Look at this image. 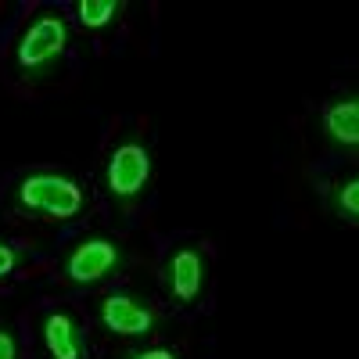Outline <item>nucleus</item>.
Listing matches in <instances>:
<instances>
[{
    "instance_id": "nucleus-1",
    "label": "nucleus",
    "mask_w": 359,
    "mask_h": 359,
    "mask_svg": "<svg viewBox=\"0 0 359 359\" xmlns=\"http://www.w3.org/2000/svg\"><path fill=\"white\" fill-rule=\"evenodd\" d=\"M22 201L29 208H43L50 216H72L79 208V187L62 176H33L22 184Z\"/></svg>"
},
{
    "instance_id": "nucleus-2",
    "label": "nucleus",
    "mask_w": 359,
    "mask_h": 359,
    "mask_svg": "<svg viewBox=\"0 0 359 359\" xmlns=\"http://www.w3.org/2000/svg\"><path fill=\"white\" fill-rule=\"evenodd\" d=\"M62 47H65V25L57 18H43L25 33V40L18 47V57H22V65H43Z\"/></svg>"
},
{
    "instance_id": "nucleus-3",
    "label": "nucleus",
    "mask_w": 359,
    "mask_h": 359,
    "mask_svg": "<svg viewBox=\"0 0 359 359\" xmlns=\"http://www.w3.org/2000/svg\"><path fill=\"white\" fill-rule=\"evenodd\" d=\"M108 180H111L115 194H137L140 184L147 180V155L140 151L137 144L118 147L115 158H111V169H108Z\"/></svg>"
},
{
    "instance_id": "nucleus-4",
    "label": "nucleus",
    "mask_w": 359,
    "mask_h": 359,
    "mask_svg": "<svg viewBox=\"0 0 359 359\" xmlns=\"http://www.w3.org/2000/svg\"><path fill=\"white\" fill-rule=\"evenodd\" d=\"M111 262H115V248L108 241H90L69 259V273L76 280H97L111 269Z\"/></svg>"
},
{
    "instance_id": "nucleus-5",
    "label": "nucleus",
    "mask_w": 359,
    "mask_h": 359,
    "mask_svg": "<svg viewBox=\"0 0 359 359\" xmlns=\"http://www.w3.org/2000/svg\"><path fill=\"white\" fill-rule=\"evenodd\" d=\"M104 323L118 334H144L147 327H151V313L137 309L126 298H108L104 302Z\"/></svg>"
},
{
    "instance_id": "nucleus-6",
    "label": "nucleus",
    "mask_w": 359,
    "mask_h": 359,
    "mask_svg": "<svg viewBox=\"0 0 359 359\" xmlns=\"http://www.w3.org/2000/svg\"><path fill=\"white\" fill-rule=\"evenodd\" d=\"M198 284H201V262L194 252H180L172 259V287L180 298H194L198 294Z\"/></svg>"
},
{
    "instance_id": "nucleus-7",
    "label": "nucleus",
    "mask_w": 359,
    "mask_h": 359,
    "mask_svg": "<svg viewBox=\"0 0 359 359\" xmlns=\"http://www.w3.org/2000/svg\"><path fill=\"white\" fill-rule=\"evenodd\" d=\"M47 345H50L54 359H79L72 323H69L65 316H50V320H47Z\"/></svg>"
},
{
    "instance_id": "nucleus-8",
    "label": "nucleus",
    "mask_w": 359,
    "mask_h": 359,
    "mask_svg": "<svg viewBox=\"0 0 359 359\" xmlns=\"http://www.w3.org/2000/svg\"><path fill=\"white\" fill-rule=\"evenodd\" d=\"M327 130L345 144H359V101L352 104H338L327 115Z\"/></svg>"
},
{
    "instance_id": "nucleus-9",
    "label": "nucleus",
    "mask_w": 359,
    "mask_h": 359,
    "mask_svg": "<svg viewBox=\"0 0 359 359\" xmlns=\"http://www.w3.org/2000/svg\"><path fill=\"white\" fill-rule=\"evenodd\" d=\"M79 15H83L86 25H104V22L115 15V0H83Z\"/></svg>"
},
{
    "instance_id": "nucleus-10",
    "label": "nucleus",
    "mask_w": 359,
    "mask_h": 359,
    "mask_svg": "<svg viewBox=\"0 0 359 359\" xmlns=\"http://www.w3.org/2000/svg\"><path fill=\"white\" fill-rule=\"evenodd\" d=\"M341 205L348 208L352 216H359V180H352V184L341 191Z\"/></svg>"
},
{
    "instance_id": "nucleus-11",
    "label": "nucleus",
    "mask_w": 359,
    "mask_h": 359,
    "mask_svg": "<svg viewBox=\"0 0 359 359\" xmlns=\"http://www.w3.org/2000/svg\"><path fill=\"white\" fill-rule=\"evenodd\" d=\"M11 266H15V255H11V248H4V245H0V277H4Z\"/></svg>"
},
{
    "instance_id": "nucleus-12",
    "label": "nucleus",
    "mask_w": 359,
    "mask_h": 359,
    "mask_svg": "<svg viewBox=\"0 0 359 359\" xmlns=\"http://www.w3.org/2000/svg\"><path fill=\"white\" fill-rule=\"evenodd\" d=\"M0 359H15V341L8 334H0Z\"/></svg>"
},
{
    "instance_id": "nucleus-13",
    "label": "nucleus",
    "mask_w": 359,
    "mask_h": 359,
    "mask_svg": "<svg viewBox=\"0 0 359 359\" xmlns=\"http://www.w3.org/2000/svg\"><path fill=\"white\" fill-rule=\"evenodd\" d=\"M137 359H172L165 348H155V352H144V355H137Z\"/></svg>"
}]
</instances>
